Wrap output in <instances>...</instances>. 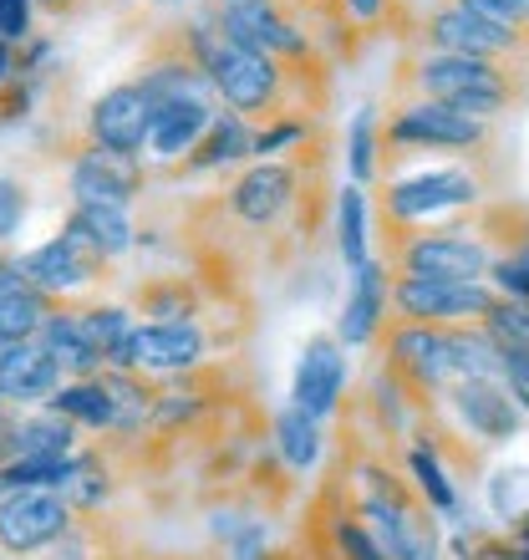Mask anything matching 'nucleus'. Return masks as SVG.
Segmentation results:
<instances>
[{"label":"nucleus","instance_id":"obj_1","mask_svg":"<svg viewBox=\"0 0 529 560\" xmlns=\"http://www.w3.org/2000/svg\"><path fill=\"white\" fill-rule=\"evenodd\" d=\"M402 97H427V103L469 113L479 122H494L529 103V67H504V61L408 46L392 77V103H402Z\"/></svg>","mask_w":529,"mask_h":560},{"label":"nucleus","instance_id":"obj_2","mask_svg":"<svg viewBox=\"0 0 529 560\" xmlns=\"http://www.w3.org/2000/svg\"><path fill=\"white\" fill-rule=\"evenodd\" d=\"M387 276H423V280H484L494 266V250L484 245L473 209L448 214L433 224H383Z\"/></svg>","mask_w":529,"mask_h":560},{"label":"nucleus","instance_id":"obj_3","mask_svg":"<svg viewBox=\"0 0 529 560\" xmlns=\"http://www.w3.org/2000/svg\"><path fill=\"white\" fill-rule=\"evenodd\" d=\"M463 153V159L484 163L494 153V128L469 113H454L443 103H427V97H402V103L387 107L383 118V159H377V174L392 178L397 163L412 159V153Z\"/></svg>","mask_w":529,"mask_h":560},{"label":"nucleus","instance_id":"obj_4","mask_svg":"<svg viewBox=\"0 0 529 560\" xmlns=\"http://www.w3.org/2000/svg\"><path fill=\"white\" fill-rule=\"evenodd\" d=\"M372 347H377V362L392 372V383L408 393L412 413L438 408L443 393L463 377L448 326H418V322H392V316H387Z\"/></svg>","mask_w":529,"mask_h":560},{"label":"nucleus","instance_id":"obj_5","mask_svg":"<svg viewBox=\"0 0 529 560\" xmlns=\"http://www.w3.org/2000/svg\"><path fill=\"white\" fill-rule=\"evenodd\" d=\"M489 194L484 163H454V168H427L412 178H383L377 184V224H433L463 209H479Z\"/></svg>","mask_w":529,"mask_h":560},{"label":"nucleus","instance_id":"obj_6","mask_svg":"<svg viewBox=\"0 0 529 560\" xmlns=\"http://www.w3.org/2000/svg\"><path fill=\"white\" fill-rule=\"evenodd\" d=\"M21 276H26L36 291L51 295V301H82V291L113 280V260H107L72 220H61V230L46 240V245L21 255Z\"/></svg>","mask_w":529,"mask_h":560},{"label":"nucleus","instance_id":"obj_7","mask_svg":"<svg viewBox=\"0 0 529 560\" xmlns=\"http://www.w3.org/2000/svg\"><path fill=\"white\" fill-rule=\"evenodd\" d=\"M494 285L484 280H423V276H392L387 316L418 326H479L494 306Z\"/></svg>","mask_w":529,"mask_h":560},{"label":"nucleus","instance_id":"obj_8","mask_svg":"<svg viewBox=\"0 0 529 560\" xmlns=\"http://www.w3.org/2000/svg\"><path fill=\"white\" fill-rule=\"evenodd\" d=\"M67 189H72V205H113V209H132L153 189V168L143 159H128V153H107V148L87 143L77 133L67 143Z\"/></svg>","mask_w":529,"mask_h":560},{"label":"nucleus","instance_id":"obj_9","mask_svg":"<svg viewBox=\"0 0 529 560\" xmlns=\"http://www.w3.org/2000/svg\"><path fill=\"white\" fill-rule=\"evenodd\" d=\"M412 42L423 51H454V57H479V61H504V67H529V31H504L489 26L479 15L458 11V5H438L423 15V26Z\"/></svg>","mask_w":529,"mask_h":560},{"label":"nucleus","instance_id":"obj_10","mask_svg":"<svg viewBox=\"0 0 529 560\" xmlns=\"http://www.w3.org/2000/svg\"><path fill=\"white\" fill-rule=\"evenodd\" d=\"M72 504L61 500V489H5L0 500V556L31 560L46 556L61 535L72 530Z\"/></svg>","mask_w":529,"mask_h":560},{"label":"nucleus","instance_id":"obj_11","mask_svg":"<svg viewBox=\"0 0 529 560\" xmlns=\"http://www.w3.org/2000/svg\"><path fill=\"white\" fill-rule=\"evenodd\" d=\"M148 118H153V103L143 97V88H138V82H118V88H107L103 97H92L77 133L87 138V143L107 148V153L143 159L148 153Z\"/></svg>","mask_w":529,"mask_h":560},{"label":"nucleus","instance_id":"obj_12","mask_svg":"<svg viewBox=\"0 0 529 560\" xmlns=\"http://www.w3.org/2000/svg\"><path fill=\"white\" fill-rule=\"evenodd\" d=\"M443 413H454V423L463 433L484 443V448H499L519 433L525 413L515 408L509 387L494 383V377H458L448 393H443Z\"/></svg>","mask_w":529,"mask_h":560},{"label":"nucleus","instance_id":"obj_13","mask_svg":"<svg viewBox=\"0 0 529 560\" xmlns=\"http://www.w3.org/2000/svg\"><path fill=\"white\" fill-rule=\"evenodd\" d=\"M341 393H346V347L331 331H321V337H310L301 347L295 383H291V408L326 423L341 408Z\"/></svg>","mask_w":529,"mask_h":560},{"label":"nucleus","instance_id":"obj_14","mask_svg":"<svg viewBox=\"0 0 529 560\" xmlns=\"http://www.w3.org/2000/svg\"><path fill=\"white\" fill-rule=\"evenodd\" d=\"M250 143H255V128L239 113H230V107H220L214 113V122L204 128V138L184 153L178 163H168V168H158L153 178H199V174H214V168H245L250 163Z\"/></svg>","mask_w":529,"mask_h":560},{"label":"nucleus","instance_id":"obj_15","mask_svg":"<svg viewBox=\"0 0 529 560\" xmlns=\"http://www.w3.org/2000/svg\"><path fill=\"white\" fill-rule=\"evenodd\" d=\"M61 383H67V372L36 337L0 357V402H11V408H46L61 393Z\"/></svg>","mask_w":529,"mask_h":560},{"label":"nucleus","instance_id":"obj_16","mask_svg":"<svg viewBox=\"0 0 529 560\" xmlns=\"http://www.w3.org/2000/svg\"><path fill=\"white\" fill-rule=\"evenodd\" d=\"M220 107L224 103H214V97H174V103H158L153 118H148V159H158V168L178 163L204 138V128L214 122Z\"/></svg>","mask_w":529,"mask_h":560},{"label":"nucleus","instance_id":"obj_17","mask_svg":"<svg viewBox=\"0 0 529 560\" xmlns=\"http://www.w3.org/2000/svg\"><path fill=\"white\" fill-rule=\"evenodd\" d=\"M387 295H392V276H387L383 260H367L362 270H352V291H346V306H341L337 322L341 347H372L377 341L387 322Z\"/></svg>","mask_w":529,"mask_h":560},{"label":"nucleus","instance_id":"obj_18","mask_svg":"<svg viewBox=\"0 0 529 560\" xmlns=\"http://www.w3.org/2000/svg\"><path fill=\"white\" fill-rule=\"evenodd\" d=\"M57 306L61 301H51L46 291H36V285L21 276V266H15V276L0 285V347H21V341H31Z\"/></svg>","mask_w":529,"mask_h":560},{"label":"nucleus","instance_id":"obj_19","mask_svg":"<svg viewBox=\"0 0 529 560\" xmlns=\"http://www.w3.org/2000/svg\"><path fill=\"white\" fill-rule=\"evenodd\" d=\"M36 341L57 357L61 372H67L72 383H77V377H97V372H103V357L92 352V341H87V331H82V322H77L72 301H61V306L46 316V326L36 331Z\"/></svg>","mask_w":529,"mask_h":560},{"label":"nucleus","instance_id":"obj_20","mask_svg":"<svg viewBox=\"0 0 529 560\" xmlns=\"http://www.w3.org/2000/svg\"><path fill=\"white\" fill-rule=\"evenodd\" d=\"M270 443H275L280 464H285L295 479L316 469V464H321V454H326L321 423H316L310 413H301V408H280V413L270 418Z\"/></svg>","mask_w":529,"mask_h":560},{"label":"nucleus","instance_id":"obj_21","mask_svg":"<svg viewBox=\"0 0 529 560\" xmlns=\"http://www.w3.org/2000/svg\"><path fill=\"white\" fill-rule=\"evenodd\" d=\"M67 220L82 230V235L97 245V250L118 266L122 255L138 250V220H132V209H113V205H72Z\"/></svg>","mask_w":529,"mask_h":560},{"label":"nucleus","instance_id":"obj_22","mask_svg":"<svg viewBox=\"0 0 529 560\" xmlns=\"http://www.w3.org/2000/svg\"><path fill=\"white\" fill-rule=\"evenodd\" d=\"M77 322L87 331L92 352L103 357V368H118L128 362V337H132V316L122 306H107V301H72Z\"/></svg>","mask_w":529,"mask_h":560},{"label":"nucleus","instance_id":"obj_23","mask_svg":"<svg viewBox=\"0 0 529 560\" xmlns=\"http://www.w3.org/2000/svg\"><path fill=\"white\" fill-rule=\"evenodd\" d=\"M57 418H67V423L87 428V433H113V398H107V387L97 383V377H77V383H61V393L51 402H46Z\"/></svg>","mask_w":529,"mask_h":560},{"label":"nucleus","instance_id":"obj_24","mask_svg":"<svg viewBox=\"0 0 529 560\" xmlns=\"http://www.w3.org/2000/svg\"><path fill=\"white\" fill-rule=\"evenodd\" d=\"M77 433H82V428L67 423V418H57L51 408L15 418V448H21V458H67V454H77Z\"/></svg>","mask_w":529,"mask_h":560},{"label":"nucleus","instance_id":"obj_25","mask_svg":"<svg viewBox=\"0 0 529 560\" xmlns=\"http://www.w3.org/2000/svg\"><path fill=\"white\" fill-rule=\"evenodd\" d=\"M402 469H408L412 489L423 494V504L433 510V515H458V510H463L454 474L443 469V464L427 454V448H412V443H408V454H402Z\"/></svg>","mask_w":529,"mask_h":560},{"label":"nucleus","instance_id":"obj_26","mask_svg":"<svg viewBox=\"0 0 529 560\" xmlns=\"http://www.w3.org/2000/svg\"><path fill=\"white\" fill-rule=\"evenodd\" d=\"M337 250L346 260V270H362L372 260L367 255V194L346 184L337 194Z\"/></svg>","mask_w":529,"mask_h":560},{"label":"nucleus","instance_id":"obj_27","mask_svg":"<svg viewBox=\"0 0 529 560\" xmlns=\"http://www.w3.org/2000/svg\"><path fill=\"white\" fill-rule=\"evenodd\" d=\"M377 159H383V118H377V107H362L346 128V174L356 189L377 178Z\"/></svg>","mask_w":529,"mask_h":560},{"label":"nucleus","instance_id":"obj_28","mask_svg":"<svg viewBox=\"0 0 529 560\" xmlns=\"http://www.w3.org/2000/svg\"><path fill=\"white\" fill-rule=\"evenodd\" d=\"M489 331V341L499 352H529V301H509V295H494L489 316L479 322Z\"/></svg>","mask_w":529,"mask_h":560},{"label":"nucleus","instance_id":"obj_29","mask_svg":"<svg viewBox=\"0 0 529 560\" xmlns=\"http://www.w3.org/2000/svg\"><path fill=\"white\" fill-rule=\"evenodd\" d=\"M310 133H316V122H306V118L260 122V128H255V143H250V159H275V153H291V148H301Z\"/></svg>","mask_w":529,"mask_h":560},{"label":"nucleus","instance_id":"obj_30","mask_svg":"<svg viewBox=\"0 0 529 560\" xmlns=\"http://www.w3.org/2000/svg\"><path fill=\"white\" fill-rule=\"evenodd\" d=\"M26 214H31L26 184H21V178H11V174H0V250H5V245L21 235Z\"/></svg>","mask_w":529,"mask_h":560},{"label":"nucleus","instance_id":"obj_31","mask_svg":"<svg viewBox=\"0 0 529 560\" xmlns=\"http://www.w3.org/2000/svg\"><path fill=\"white\" fill-rule=\"evenodd\" d=\"M454 5L479 15V21H489V26L529 31V0H454Z\"/></svg>","mask_w":529,"mask_h":560},{"label":"nucleus","instance_id":"obj_32","mask_svg":"<svg viewBox=\"0 0 529 560\" xmlns=\"http://www.w3.org/2000/svg\"><path fill=\"white\" fill-rule=\"evenodd\" d=\"M36 88H42V82H31V77H21V72L0 88V128H15V122L31 118V107H36Z\"/></svg>","mask_w":529,"mask_h":560},{"label":"nucleus","instance_id":"obj_33","mask_svg":"<svg viewBox=\"0 0 529 560\" xmlns=\"http://www.w3.org/2000/svg\"><path fill=\"white\" fill-rule=\"evenodd\" d=\"M31 5L36 0H0V42L5 46H26L36 31H31Z\"/></svg>","mask_w":529,"mask_h":560},{"label":"nucleus","instance_id":"obj_34","mask_svg":"<svg viewBox=\"0 0 529 560\" xmlns=\"http://www.w3.org/2000/svg\"><path fill=\"white\" fill-rule=\"evenodd\" d=\"M504 387H509V398H515L519 413H529V352H504Z\"/></svg>","mask_w":529,"mask_h":560},{"label":"nucleus","instance_id":"obj_35","mask_svg":"<svg viewBox=\"0 0 529 560\" xmlns=\"http://www.w3.org/2000/svg\"><path fill=\"white\" fill-rule=\"evenodd\" d=\"M509 540H515L519 550H529V510H519V515L509 520Z\"/></svg>","mask_w":529,"mask_h":560},{"label":"nucleus","instance_id":"obj_36","mask_svg":"<svg viewBox=\"0 0 529 560\" xmlns=\"http://www.w3.org/2000/svg\"><path fill=\"white\" fill-rule=\"evenodd\" d=\"M97 560H143V550H132V540H122V546H113V550H103Z\"/></svg>","mask_w":529,"mask_h":560},{"label":"nucleus","instance_id":"obj_37","mask_svg":"<svg viewBox=\"0 0 529 560\" xmlns=\"http://www.w3.org/2000/svg\"><path fill=\"white\" fill-rule=\"evenodd\" d=\"M15 266H21V260H15L11 250H0V285H5V280L15 276Z\"/></svg>","mask_w":529,"mask_h":560},{"label":"nucleus","instance_id":"obj_38","mask_svg":"<svg viewBox=\"0 0 529 560\" xmlns=\"http://www.w3.org/2000/svg\"><path fill=\"white\" fill-rule=\"evenodd\" d=\"M143 560H220V556H143Z\"/></svg>","mask_w":529,"mask_h":560},{"label":"nucleus","instance_id":"obj_39","mask_svg":"<svg viewBox=\"0 0 529 560\" xmlns=\"http://www.w3.org/2000/svg\"><path fill=\"white\" fill-rule=\"evenodd\" d=\"M11 418H15V408H11V402H0V428L11 423Z\"/></svg>","mask_w":529,"mask_h":560},{"label":"nucleus","instance_id":"obj_40","mask_svg":"<svg viewBox=\"0 0 529 560\" xmlns=\"http://www.w3.org/2000/svg\"><path fill=\"white\" fill-rule=\"evenodd\" d=\"M46 11H67V5H72V0H42Z\"/></svg>","mask_w":529,"mask_h":560},{"label":"nucleus","instance_id":"obj_41","mask_svg":"<svg viewBox=\"0 0 529 560\" xmlns=\"http://www.w3.org/2000/svg\"><path fill=\"white\" fill-rule=\"evenodd\" d=\"M214 5H239V0H214Z\"/></svg>","mask_w":529,"mask_h":560},{"label":"nucleus","instance_id":"obj_42","mask_svg":"<svg viewBox=\"0 0 529 560\" xmlns=\"http://www.w3.org/2000/svg\"><path fill=\"white\" fill-rule=\"evenodd\" d=\"M0 500H5V485H0Z\"/></svg>","mask_w":529,"mask_h":560}]
</instances>
